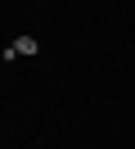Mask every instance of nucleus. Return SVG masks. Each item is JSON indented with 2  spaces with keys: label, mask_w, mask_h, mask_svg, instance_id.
Here are the masks:
<instances>
[{
  "label": "nucleus",
  "mask_w": 135,
  "mask_h": 149,
  "mask_svg": "<svg viewBox=\"0 0 135 149\" xmlns=\"http://www.w3.org/2000/svg\"><path fill=\"white\" fill-rule=\"evenodd\" d=\"M36 50H41V41H36V36H18V41H9V45H5V63H9V59H27V54H36Z\"/></svg>",
  "instance_id": "obj_1"
}]
</instances>
